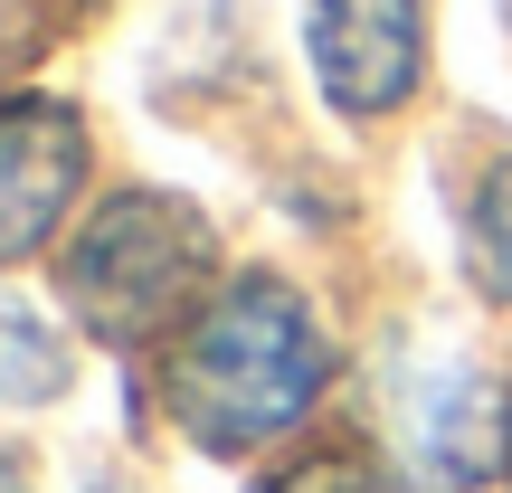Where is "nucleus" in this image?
<instances>
[{"label": "nucleus", "instance_id": "obj_1", "mask_svg": "<svg viewBox=\"0 0 512 493\" xmlns=\"http://www.w3.org/2000/svg\"><path fill=\"white\" fill-rule=\"evenodd\" d=\"M171 418L200 446H256L294 427L323 389V332L285 285H238L190 323L181 361H171Z\"/></svg>", "mask_w": 512, "mask_h": 493}, {"label": "nucleus", "instance_id": "obj_2", "mask_svg": "<svg viewBox=\"0 0 512 493\" xmlns=\"http://www.w3.org/2000/svg\"><path fill=\"white\" fill-rule=\"evenodd\" d=\"M200 266H209L200 219L171 209V200H152V190H133V200L95 209L86 238L67 247V294H76V313H86L95 332L133 342V332H162L171 313L190 304Z\"/></svg>", "mask_w": 512, "mask_h": 493}, {"label": "nucleus", "instance_id": "obj_3", "mask_svg": "<svg viewBox=\"0 0 512 493\" xmlns=\"http://www.w3.org/2000/svg\"><path fill=\"white\" fill-rule=\"evenodd\" d=\"M427 0H313V67L342 114H389L418 86Z\"/></svg>", "mask_w": 512, "mask_h": 493}, {"label": "nucleus", "instance_id": "obj_4", "mask_svg": "<svg viewBox=\"0 0 512 493\" xmlns=\"http://www.w3.org/2000/svg\"><path fill=\"white\" fill-rule=\"evenodd\" d=\"M76 171H86V133L67 105H48V95L0 105V256L57 228V209L76 200Z\"/></svg>", "mask_w": 512, "mask_h": 493}, {"label": "nucleus", "instance_id": "obj_5", "mask_svg": "<svg viewBox=\"0 0 512 493\" xmlns=\"http://www.w3.org/2000/svg\"><path fill=\"white\" fill-rule=\"evenodd\" d=\"M475 275L494 294H512V162L475 190Z\"/></svg>", "mask_w": 512, "mask_h": 493}, {"label": "nucleus", "instance_id": "obj_6", "mask_svg": "<svg viewBox=\"0 0 512 493\" xmlns=\"http://www.w3.org/2000/svg\"><path fill=\"white\" fill-rule=\"evenodd\" d=\"M0 493H29V484H19V465H0Z\"/></svg>", "mask_w": 512, "mask_h": 493}, {"label": "nucleus", "instance_id": "obj_7", "mask_svg": "<svg viewBox=\"0 0 512 493\" xmlns=\"http://www.w3.org/2000/svg\"><path fill=\"white\" fill-rule=\"evenodd\" d=\"M95 493H124V484H95Z\"/></svg>", "mask_w": 512, "mask_h": 493}]
</instances>
